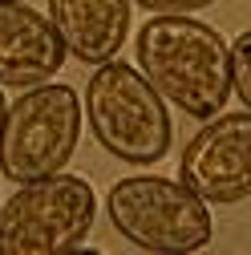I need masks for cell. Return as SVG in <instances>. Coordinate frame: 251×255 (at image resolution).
<instances>
[{
    "mask_svg": "<svg viewBox=\"0 0 251 255\" xmlns=\"http://www.w3.org/2000/svg\"><path fill=\"white\" fill-rule=\"evenodd\" d=\"M110 223L126 243L154 255H191L211 243V211L182 178L130 174L106 195Z\"/></svg>",
    "mask_w": 251,
    "mask_h": 255,
    "instance_id": "3",
    "label": "cell"
},
{
    "mask_svg": "<svg viewBox=\"0 0 251 255\" xmlns=\"http://www.w3.org/2000/svg\"><path fill=\"white\" fill-rule=\"evenodd\" d=\"M4 114H8V102H4V85H0V130H4Z\"/></svg>",
    "mask_w": 251,
    "mask_h": 255,
    "instance_id": "11",
    "label": "cell"
},
{
    "mask_svg": "<svg viewBox=\"0 0 251 255\" xmlns=\"http://www.w3.org/2000/svg\"><path fill=\"white\" fill-rule=\"evenodd\" d=\"M49 20L69 57L81 65H102L114 61L130 37V0H49Z\"/></svg>",
    "mask_w": 251,
    "mask_h": 255,
    "instance_id": "8",
    "label": "cell"
},
{
    "mask_svg": "<svg viewBox=\"0 0 251 255\" xmlns=\"http://www.w3.org/2000/svg\"><path fill=\"white\" fill-rule=\"evenodd\" d=\"M98 219V195L77 174L20 182L0 203V255H61L85 243Z\"/></svg>",
    "mask_w": 251,
    "mask_h": 255,
    "instance_id": "5",
    "label": "cell"
},
{
    "mask_svg": "<svg viewBox=\"0 0 251 255\" xmlns=\"http://www.w3.org/2000/svg\"><path fill=\"white\" fill-rule=\"evenodd\" d=\"M178 178L215 207L251 199V110L207 118V126L182 146Z\"/></svg>",
    "mask_w": 251,
    "mask_h": 255,
    "instance_id": "6",
    "label": "cell"
},
{
    "mask_svg": "<svg viewBox=\"0 0 251 255\" xmlns=\"http://www.w3.org/2000/svg\"><path fill=\"white\" fill-rule=\"evenodd\" d=\"M130 4H138L146 12H203L219 0H130Z\"/></svg>",
    "mask_w": 251,
    "mask_h": 255,
    "instance_id": "10",
    "label": "cell"
},
{
    "mask_svg": "<svg viewBox=\"0 0 251 255\" xmlns=\"http://www.w3.org/2000/svg\"><path fill=\"white\" fill-rule=\"evenodd\" d=\"M85 114L98 146L130 166L158 162L174 142L166 98L146 81L142 69L126 61L93 65V77L85 85Z\"/></svg>",
    "mask_w": 251,
    "mask_h": 255,
    "instance_id": "2",
    "label": "cell"
},
{
    "mask_svg": "<svg viewBox=\"0 0 251 255\" xmlns=\"http://www.w3.org/2000/svg\"><path fill=\"white\" fill-rule=\"evenodd\" d=\"M81 142V102L65 81L28 85L4 114L0 130V174L12 182L49 178L69 166Z\"/></svg>",
    "mask_w": 251,
    "mask_h": 255,
    "instance_id": "4",
    "label": "cell"
},
{
    "mask_svg": "<svg viewBox=\"0 0 251 255\" xmlns=\"http://www.w3.org/2000/svg\"><path fill=\"white\" fill-rule=\"evenodd\" d=\"M138 69L186 118H215L231 93V49L191 12H158L138 28Z\"/></svg>",
    "mask_w": 251,
    "mask_h": 255,
    "instance_id": "1",
    "label": "cell"
},
{
    "mask_svg": "<svg viewBox=\"0 0 251 255\" xmlns=\"http://www.w3.org/2000/svg\"><path fill=\"white\" fill-rule=\"evenodd\" d=\"M231 93L251 110V28L231 41Z\"/></svg>",
    "mask_w": 251,
    "mask_h": 255,
    "instance_id": "9",
    "label": "cell"
},
{
    "mask_svg": "<svg viewBox=\"0 0 251 255\" xmlns=\"http://www.w3.org/2000/svg\"><path fill=\"white\" fill-rule=\"evenodd\" d=\"M65 65V41L57 24L24 0H0V85H41Z\"/></svg>",
    "mask_w": 251,
    "mask_h": 255,
    "instance_id": "7",
    "label": "cell"
}]
</instances>
